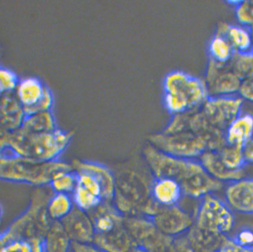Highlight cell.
<instances>
[{
    "mask_svg": "<svg viewBox=\"0 0 253 252\" xmlns=\"http://www.w3.org/2000/svg\"><path fill=\"white\" fill-rule=\"evenodd\" d=\"M71 196L75 207L87 213L91 212L103 201L100 197L94 195L78 184Z\"/></svg>",
    "mask_w": 253,
    "mask_h": 252,
    "instance_id": "cell-26",
    "label": "cell"
},
{
    "mask_svg": "<svg viewBox=\"0 0 253 252\" xmlns=\"http://www.w3.org/2000/svg\"><path fill=\"white\" fill-rule=\"evenodd\" d=\"M209 51L211 60L222 64L229 63L235 53L228 39L217 34L211 40Z\"/></svg>",
    "mask_w": 253,
    "mask_h": 252,
    "instance_id": "cell-24",
    "label": "cell"
},
{
    "mask_svg": "<svg viewBox=\"0 0 253 252\" xmlns=\"http://www.w3.org/2000/svg\"><path fill=\"white\" fill-rule=\"evenodd\" d=\"M232 239L241 247L253 248V229L249 227L240 229Z\"/></svg>",
    "mask_w": 253,
    "mask_h": 252,
    "instance_id": "cell-34",
    "label": "cell"
},
{
    "mask_svg": "<svg viewBox=\"0 0 253 252\" xmlns=\"http://www.w3.org/2000/svg\"><path fill=\"white\" fill-rule=\"evenodd\" d=\"M215 252H253V248L241 247L232 238H225Z\"/></svg>",
    "mask_w": 253,
    "mask_h": 252,
    "instance_id": "cell-36",
    "label": "cell"
},
{
    "mask_svg": "<svg viewBox=\"0 0 253 252\" xmlns=\"http://www.w3.org/2000/svg\"><path fill=\"white\" fill-rule=\"evenodd\" d=\"M165 94L177 101L182 113L194 111L208 100L209 95L205 80L182 72H174L166 77Z\"/></svg>",
    "mask_w": 253,
    "mask_h": 252,
    "instance_id": "cell-4",
    "label": "cell"
},
{
    "mask_svg": "<svg viewBox=\"0 0 253 252\" xmlns=\"http://www.w3.org/2000/svg\"><path fill=\"white\" fill-rule=\"evenodd\" d=\"M43 187L35 191L27 210L1 234V246L16 240H44L53 222L46 211V205L53 193Z\"/></svg>",
    "mask_w": 253,
    "mask_h": 252,
    "instance_id": "cell-2",
    "label": "cell"
},
{
    "mask_svg": "<svg viewBox=\"0 0 253 252\" xmlns=\"http://www.w3.org/2000/svg\"><path fill=\"white\" fill-rule=\"evenodd\" d=\"M153 221L163 232L170 235L184 232L193 224L191 216L176 205L159 211L154 215Z\"/></svg>",
    "mask_w": 253,
    "mask_h": 252,
    "instance_id": "cell-11",
    "label": "cell"
},
{
    "mask_svg": "<svg viewBox=\"0 0 253 252\" xmlns=\"http://www.w3.org/2000/svg\"><path fill=\"white\" fill-rule=\"evenodd\" d=\"M231 208L217 197L209 195L201 199L196 216V227L205 232L225 236L234 227Z\"/></svg>",
    "mask_w": 253,
    "mask_h": 252,
    "instance_id": "cell-5",
    "label": "cell"
},
{
    "mask_svg": "<svg viewBox=\"0 0 253 252\" xmlns=\"http://www.w3.org/2000/svg\"></svg>",
    "mask_w": 253,
    "mask_h": 252,
    "instance_id": "cell-41",
    "label": "cell"
},
{
    "mask_svg": "<svg viewBox=\"0 0 253 252\" xmlns=\"http://www.w3.org/2000/svg\"><path fill=\"white\" fill-rule=\"evenodd\" d=\"M49 184L54 193L71 195L78 184L77 174L74 170L60 171L52 177Z\"/></svg>",
    "mask_w": 253,
    "mask_h": 252,
    "instance_id": "cell-25",
    "label": "cell"
},
{
    "mask_svg": "<svg viewBox=\"0 0 253 252\" xmlns=\"http://www.w3.org/2000/svg\"><path fill=\"white\" fill-rule=\"evenodd\" d=\"M60 222L72 243L94 242L96 233L88 213L75 207L71 213Z\"/></svg>",
    "mask_w": 253,
    "mask_h": 252,
    "instance_id": "cell-10",
    "label": "cell"
},
{
    "mask_svg": "<svg viewBox=\"0 0 253 252\" xmlns=\"http://www.w3.org/2000/svg\"><path fill=\"white\" fill-rule=\"evenodd\" d=\"M20 129L28 133L53 132L56 129L54 117L50 111L39 112L26 117Z\"/></svg>",
    "mask_w": 253,
    "mask_h": 252,
    "instance_id": "cell-23",
    "label": "cell"
},
{
    "mask_svg": "<svg viewBox=\"0 0 253 252\" xmlns=\"http://www.w3.org/2000/svg\"><path fill=\"white\" fill-rule=\"evenodd\" d=\"M17 77L13 72L7 69L1 68L0 70V90L2 93H10L16 89L17 85Z\"/></svg>",
    "mask_w": 253,
    "mask_h": 252,
    "instance_id": "cell-32",
    "label": "cell"
},
{
    "mask_svg": "<svg viewBox=\"0 0 253 252\" xmlns=\"http://www.w3.org/2000/svg\"><path fill=\"white\" fill-rule=\"evenodd\" d=\"M53 104V97L51 92L47 88L45 89L42 98L36 105L32 107H25L24 110L26 117L31 116L37 113L49 111Z\"/></svg>",
    "mask_w": 253,
    "mask_h": 252,
    "instance_id": "cell-31",
    "label": "cell"
},
{
    "mask_svg": "<svg viewBox=\"0 0 253 252\" xmlns=\"http://www.w3.org/2000/svg\"><path fill=\"white\" fill-rule=\"evenodd\" d=\"M226 204L236 212L253 215V178H243L226 186Z\"/></svg>",
    "mask_w": 253,
    "mask_h": 252,
    "instance_id": "cell-9",
    "label": "cell"
},
{
    "mask_svg": "<svg viewBox=\"0 0 253 252\" xmlns=\"http://www.w3.org/2000/svg\"><path fill=\"white\" fill-rule=\"evenodd\" d=\"M45 89L42 82L36 78H26L17 85L15 96L23 108L32 107L39 102Z\"/></svg>",
    "mask_w": 253,
    "mask_h": 252,
    "instance_id": "cell-19",
    "label": "cell"
},
{
    "mask_svg": "<svg viewBox=\"0 0 253 252\" xmlns=\"http://www.w3.org/2000/svg\"><path fill=\"white\" fill-rule=\"evenodd\" d=\"M88 214L96 233H109L116 228L120 227L122 221L119 211L103 201Z\"/></svg>",
    "mask_w": 253,
    "mask_h": 252,
    "instance_id": "cell-17",
    "label": "cell"
},
{
    "mask_svg": "<svg viewBox=\"0 0 253 252\" xmlns=\"http://www.w3.org/2000/svg\"><path fill=\"white\" fill-rule=\"evenodd\" d=\"M204 252H209V251H205Z\"/></svg>",
    "mask_w": 253,
    "mask_h": 252,
    "instance_id": "cell-40",
    "label": "cell"
},
{
    "mask_svg": "<svg viewBox=\"0 0 253 252\" xmlns=\"http://www.w3.org/2000/svg\"><path fill=\"white\" fill-rule=\"evenodd\" d=\"M244 160L246 164H253V139L243 147Z\"/></svg>",
    "mask_w": 253,
    "mask_h": 252,
    "instance_id": "cell-38",
    "label": "cell"
},
{
    "mask_svg": "<svg viewBox=\"0 0 253 252\" xmlns=\"http://www.w3.org/2000/svg\"><path fill=\"white\" fill-rule=\"evenodd\" d=\"M225 37L235 53H253V36L251 28L239 24H230Z\"/></svg>",
    "mask_w": 253,
    "mask_h": 252,
    "instance_id": "cell-20",
    "label": "cell"
},
{
    "mask_svg": "<svg viewBox=\"0 0 253 252\" xmlns=\"http://www.w3.org/2000/svg\"><path fill=\"white\" fill-rule=\"evenodd\" d=\"M217 152L221 160L229 169L234 170H243L246 166L243 147L226 144Z\"/></svg>",
    "mask_w": 253,
    "mask_h": 252,
    "instance_id": "cell-27",
    "label": "cell"
},
{
    "mask_svg": "<svg viewBox=\"0 0 253 252\" xmlns=\"http://www.w3.org/2000/svg\"><path fill=\"white\" fill-rule=\"evenodd\" d=\"M71 165L75 172L89 173L97 179L102 187L103 201H110L114 198L116 181L111 171L108 168L102 164L80 160H75Z\"/></svg>",
    "mask_w": 253,
    "mask_h": 252,
    "instance_id": "cell-12",
    "label": "cell"
},
{
    "mask_svg": "<svg viewBox=\"0 0 253 252\" xmlns=\"http://www.w3.org/2000/svg\"><path fill=\"white\" fill-rule=\"evenodd\" d=\"M151 140L158 150L178 158H199L208 150L205 142L188 129L174 134L156 135Z\"/></svg>",
    "mask_w": 253,
    "mask_h": 252,
    "instance_id": "cell-6",
    "label": "cell"
},
{
    "mask_svg": "<svg viewBox=\"0 0 253 252\" xmlns=\"http://www.w3.org/2000/svg\"><path fill=\"white\" fill-rule=\"evenodd\" d=\"M93 243L104 252H128L130 244L129 236L120 227L109 233H96Z\"/></svg>",
    "mask_w": 253,
    "mask_h": 252,
    "instance_id": "cell-18",
    "label": "cell"
},
{
    "mask_svg": "<svg viewBox=\"0 0 253 252\" xmlns=\"http://www.w3.org/2000/svg\"><path fill=\"white\" fill-rule=\"evenodd\" d=\"M243 106L238 95L209 97L201 111L212 125L225 132L229 124L243 112Z\"/></svg>",
    "mask_w": 253,
    "mask_h": 252,
    "instance_id": "cell-7",
    "label": "cell"
},
{
    "mask_svg": "<svg viewBox=\"0 0 253 252\" xmlns=\"http://www.w3.org/2000/svg\"><path fill=\"white\" fill-rule=\"evenodd\" d=\"M241 79L253 73V53H235L228 63Z\"/></svg>",
    "mask_w": 253,
    "mask_h": 252,
    "instance_id": "cell-28",
    "label": "cell"
},
{
    "mask_svg": "<svg viewBox=\"0 0 253 252\" xmlns=\"http://www.w3.org/2000/svg\"><path fill=\"white\" fill-rule=\"evenodd\" d=\"M72 243L62 222L53 221L44 239L45 252H69Z\"/></svg>",
    "mask_w": 253,
    "mask_h": 252,
    "instance_id": "cell-21",
    "label": "cell"
},
{
    "mask_svg": "<svg viewBox=\"0 0 253 252\" xmlns=\"http://www.w3.org/2000/svg\"><path fill=\"white\" fill-rule=\"evenodd\" d=\"M75 207L71 195L54 192L46 205V211L53 221H61L71 213Z\"/></svg>",
    "mask_w": 253,
    "mask_h": 252,
    "instance_id": "cell-22",
    "label": "cell"
},
{
    "mask_svg": "<svg viewBox=\"0 0 253 252\" xmlns=\"http://www.w3.org/2000/svg\"><path fill=\"white\" fill-rule=\"evenodd\" d=\"M72 136V132L57 129L53 132L41 133H28L20 128L14 132L2 130L1 147L22 157L53 161L57 160L68 146Z\"/></svg>",
    "mask_w": 253,
    "mask_h": 252,
    "instance_id": "cell-1",
    "label": "cell"
},
{
    "mask_svg": "<svg viewBox=\"0 0 253 252\" xmlns=\"http://www.w3.org/2000/svg\"><path fill=\"white\" fill-rule=\"evenodd\" d=\"M199 161L212 178L220 182L229 183L244 178L243 170L229 169L221 160L217 150H206L200 156Z\"/></svg>",
    "mask_w": 253,
    "mask_h": 252,
    "instance_id": "cell-13",
    "label": "cell"
},
{
    "mask_svg": "<svg viewBox=\"0 0 253 252\" xmlns=\"http://www.w3.org/2000/svg\"><path fill=\"white\" fill-rule=\"evenodd\" d=\"M151 194L156 202L165 207L176 205L184 195L179 182L167 177L155 178Z\"/></svg>",
    "mask_w": 253,
    "mask_h": 252,
    "instance_id": "cell-14",
    "label": "cell"
},
{
    "mask_svg": "<svg viewBox=\"0 0 253 252\" xmlns=\"http://www.w3.org/2000/svg\"><path fill=\"white\" fill-rule=\"evenodd\" d=\"M235 14L238 24L253 27V1H240L235 6Z\"/></svg>",
    "mask_w": 253,
    "mask_h": 252,
    "instance_id": "cell-29",
    "label": "cell"
},
{
    "mask_svg": "<svg viewBox=\"0 0 253 252\" xmlns=\"http://www.w3.org/2000/svg\"><path fill=\"white\" fill-rule=\"evenodd\" d=\"M241 80L228 63H219L211 60L205 80L210 97L238 95Z\"/></svg>",
    "mask_w": 253,
    "mask_h": 252,
    "instance_id": "cell-8",
    "label": "cell"
},
{
    "mask_svg": "<svg viewBox=\"0 0 253 252\" xmlns=\"http://www.w3.org/2000/svg\"><path fill=\"white\" fill-rule=\"evenodd\" d=\"M0 252H33V248L30 240H16L1 246Z\"/></svg>",
    "mask_w": 253,
    "mask_h": 252,
    "instance_id": "cell-33",
    "label": "cell"
},
{
    "mask_svg": "<svg viewBox=\"0 0 253 252\" xmlns=\"http://www.w3.org/2000/svg\"><path fill=\"white\" fill-rule=\"evenodd\" d=\"M253 139V114L241 112L225 130L226 144L243 147Z\"/></svg>",
    "mask_w": 253,
    "mask_h": 252,
    "instance_id": "cell-15",
    "label": "cell"
},
{
    "mask_svg": "<svg viewBox=\"0 0 253 252\" xmlns=\"http://www.w3.org/2000/svg\"><path fill=\"white\" fill-rule=\"evenodd\" d=\"M238 95L243 101L253 103V73L241 80Z\"/></svg>",
    "mask_w": 253,
    "mask_h": 252,
    "instance_id": "cell-35",
    "label": "cell"
},
{
    "mask_svg": "<svg viewBox=\"0 0 253 252\" xmlns=\"http://www.w3.org/2000/svg\"><path fill=\"white\" fill-rule=\"evenodd\" d=\"M76 173L77 174L78 184L85 188L94 195L102 199V187H101L100 182L95 177L87 172Z\"/></svg>",
    "mask_w": 253,
    "mask_h": 252,
    "instance_id": "cell-30",
    "label": "cell"
},
{
    "mask_svg": "<svg viewBox=\"0 0 253 252\" xmlns=\"http://www.w3.org/2000/svg\"><path fill=\"white\" fill-rule=\"evenodd\" d=\"M71 249L73 252H104L91 243H72Z\"/></svg>",
    "mask_w": 253,
    "mask_h": 252,
    "instance_id": "cell-37",
    "label": "cell"
},
{
    "mask_svg": "<svg viewBox=\"0 0 253 252\" xmlns=\"http://www.w3.org/2000/svg\"><path fill=\"white\" fill-rule=\"evenodd\" d=\"M71 164L59 160L43 162L13 153L1 154V178L4 180L42 187L49 184L55 173L71 170Z\"/></svg>",
    "mask_w": 253,
    "mask_h": 252,
    "instance_id": "cell-3",
    "label": "cell"
},
{
    "mask_svg": "<svg viewBox=\"0 0 253 252\" xmlns=\"http://www.w3.org/2000/svg\"><path fill=\"white\" fill-rule=\"evenodd\" d=\"M251 30H252V34H253V27H252L251 28Z\"/></svg>",
    "mask_w": 253,
    "mask_h": 252,
    "instance_id": "cell-39",
    "label": "cell"
},
{
    "mask_svg": "<svg viewBox=\"0 0 253 252\" xmlns=\"http://www.w3.org/2000/svg\"><path fill=\"white\" fill-rule=\"evenodd\" d=\"M26 118L23 107L10 93L4 94L1 102L2 130L14 132L22 127Z\"/></svg>",
    "mask_w": 253,
    "mask_h": 252,
    "instance_id": "cell-16",
    "label": "cell"
}]
</instances>
